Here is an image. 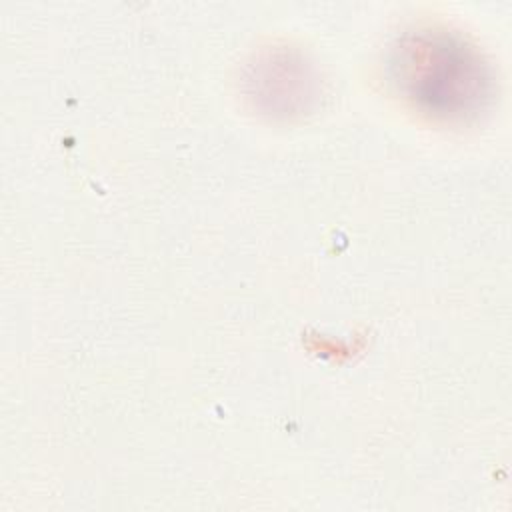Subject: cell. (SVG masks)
I'll return each instance as SVG.
<instances>
[{"mask_svg": "<svg viewBox=\"0 0 512 512\" xmlns=\"http://www.w3.org/2000/svg\"><path fill=\"white\" fill-rule=\"evenodd\" d=\"M388 68L398 92L434 118L466 120L492 98V72L480 52L442 28H418L398 38Z\"/></svg>", "mask_w": 512, "mask_h": 512, "instance_id": "obj_1", "label": "cell"}, {"mask_svg": "<svg viewBox=\"0 0 512 512\" xmlns=\"http://www.w3.org/2000/svg\"><path fill=\"white\" fill-rule=\"evenodd\" d=\"M302 60L286 58H268L258 68L254 66V74L250 78L254 98L262 100L272 114L278 112L280 88H284L290 114L304 108L306 100L310 98V76L308 70L302 66Z\"/></svg>", "mask_w": 512, "mask_h": 512, "instance_id": "obj_2", "label": "cell"}]
</instances>
